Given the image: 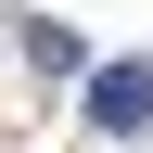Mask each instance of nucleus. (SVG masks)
<instances>
[{
	"mask_svg": "<svg viewBox=\"0 0 153 153\" xmlns=\"http://www.w3.org/2000/svg\"><path fill=\"white\" fill-rule=\"evenodd\" d=\"M89 128H115V140L153 128V64H102V76H89Z\"/></svg>",
	"mask_w": 153,
	"mask_h": 153,
	"instance_id": "nucleus-1",
	"label": "nucleus"
}]
</instances>
